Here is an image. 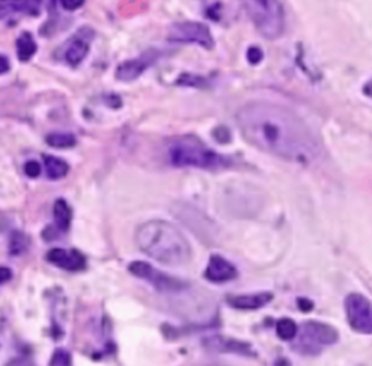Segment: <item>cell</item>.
<instances>
[{"instance_id": "obj_1", "label": "cell", "mask_w": 372, "mask_h": 366, "mask_svg": "<svg viewBox=\"0 0 372 366\" xmlns=\"http://www.w3.org/2000/svg\"><path fill=\"white\" fill-rule=\"evenodd\" d=\"M237 124L250 145L287 161L309 165L322 154L317 134L285 105L249 103L238 110Z\"/></svg>"}, {"instance_id": "obj_2", "label": "cell", "mask_w": 372, "mask_h": 366, "mask_svg": "<svg viewBox=\"0 0 372 366\" xmlns=\"http://www.w3.org/2000/svg\"><path fill=\"white\" fill-rule=\"evenodd\" d=\"M136 243L145 255L166 265L185 264L192 256L187 238L166 220H151L139 226Z\"/></svg>"}, {"instance_id": "obj_3", "label": "cell", "mask_w": 372, "mask_h": 366, "mask_svg": "<svg viewBox=\"0 0 372 366\" xmlns=\"http://www.w3.org/2000/svg\"><path fill=\"white\" fill-rule=\"evenodd\" d=\"M168 156L175 168L222 169L231 165V160L210 149L194 136L173 139L168 147Z\"/></svg>"}, {"instance_id": "obj_4", "label": "cell", "mask_w": 372, "mask_h": 366, "mask_svg": "<svg viewBox=\"0 0 372 366\" xmlns=\"http://www.w3.org/2000/svg\"><path fill=\"white\" fill-rule=\"evenodd\" d=\"M257 31L267 40H276L285 32V9L280 0H243Z\"/></svg>"}, {"instance_id": "obj_5", "label": "cell", "mask_w": 372, "mask_h": 366, "mask_svg": "<svg viewBox=\"0 0 372 366\" xmlns=\"http://www.w3.org/2000/svg\"><path fill=\"white\" fill-rule=\"evenodd\" d=\"M297 336H300V338L296 349L308 354H315L322 346L336 344L339 339V333L335 327L320 321L305 323L301 325V329H299Z\"/></svg>"}, {"instance_id": "obj_6", "label": "cell", "mask_w": 372, "mask_h": 366, "mask_svg": "<svg viewBox=\"0 0 372 366\" xmlns=\"http://www.w3.org/2000/svg\"><path fill=\"white\" fill-rule=\"evenodd\" d=\"M345 315L350 327L362 335H372V303L360 293H351L345 297Z\"/></svg>"}, {"instance_id": "obj_7", "label": "cell", "mask_w": 372, "mask_h": 366, "mask_svg": "<svg viewBox=\"0 0 372 366\" xmlns=\"http://www.w3.org/2000/svg\"><path fill=\"white\" fill-rule=\"evenodd\" d=\"M168 40L181 44H198L208 50L214 47V40L210 29L205 24L196 22H181L172 24L168 32Z\"/></svg>"}, {"instance_id": "obj_8", "label": "cell", "mask_w": 372, "mask_h": 366, "mask_svg": "<svg viewBox=\"0 0 372 366\" xmlns=\"http://www.w3.org/2000/svg\"><path fill=\"white\" fill-rule=\"evenodd\" d=\"M129 272L136 277L143 279V281L150 282L157 291L162 293H178L185 288V284L180 279L172 277L169 274H164L159 270L143 261H134L130 264Z\"/></svg>"}, {"instance_id": "obj_9", "label": "cell", "mask_w": 372, "mask_h": 366, "mask_svg": "<svg viewBox=\"0 0 372 366\" xmlns=\"http://www.w3.org/2000/svg\"><path fill=\"white\" fill-rule=\"evenodd\" d=\"M160 54L157 50H150V52H145L143 54H141L139 57H136V59H130V61H125L122 64H120V66L116 68V79L120 82H134L136 79H139V77L152 66L157 59H159Z\"/></svg>"}, {"instance_id": "obj_10", "label": "cell", "mask_w": 372, "mask_h": 366, "mask_svg": "<svg viewBox=\"0 0 372 366\" xmlns=\"http://www.w3.org/2000/svg\"><path fill=\"white\" fill-rule=\"evenodd\" d=\"M94 38V31L90 27H83L78 31L71 40L68 43L64 59L68 65H71L73 68L80 65L83 62L85 57L90 53V45Z\"/></svg>"}, {"instance_id": "obj_11", "label": "cell", "mask_w": 372, "mask_h": 366, "mask_svg": "<svg viewBox=\"0 0 372 366\" xmlns=\"http://www.w3.org/2000/svg\"><path fill=\"white\" fill-rule=\"evenodd\" d=\"M45 259L50 264L66 270V272H82L86 268V256L76 249H52L47 252Z\"/></svg>"}, {"instance_id": "obj_12", "label": "cell", "mask_w": 372, "mask_h": 366, "mask_svg": "<svg viewBox=\"0 0 372 366\" xmlns=\"http://www.w3.org/2000/svg\"><path fill=\"white\" fill-rule=\"evenodd\" d=\"M238 276L237 268L220 255H213L203 272V277L213 284H224Z\"/></svg>"}, {"instance_id": "obj_13", "label": "cell", "mask_w": 372, "mask_h": 366, "mask_svg": "<svg viewBox=\"0 0 372 366\" xmlns=\"http://www.w3.org/2000/svg\"><path fill=\"white\" fill-rule=\"evenodd\" d=\"M273 300L271 293H255V294H240L228 295L227 303L238 311H258Z\"/></svg>"}, {"instance_id": "obj_14", "label": "cell", "mask_w": 372, "mask_h": 366, "mask_svg": "<svg viewBox=\"0 0 372 366\" xmlns=\"http://www.w3.org/2000/svg\"><path fill=\"white\" fill-rule=\"evenodd\" d=\"M43 0H0V20H8L18 14L36 15Z\"/></svg>"}, {"instance_id": "obj_15", "label": "cell", "mask_w": 372, "mask_h": 366, "mask_svg": "<svg viewBox=\"0 0 372 366\" xmlns=\"http://www.w3.org/2000/svg\"><path fill=\"white\" fill-rule=\"evenodd\" d=\"M211 350H217L223 353H238V354H252L250 345L246 342H240L235 339H227L223 336H213L205 341Z\"/></svg>"}, {"instance_id": "obj_16", "label": "cell", "mask_w": 372, "mask_h": 366, "mask_svg": "<svg viewBox=\"0 0 372 366\" xmlns=\"http://www.w3.org/2000/svg\"><path fill=\"white\" fill-rule=\"evenodd\" d=\"M53 217H55V225L61 233H66V230L70 229L73 220V211L65 199H57L55 202Z\"/></svg>"}, {"instance_id": "obj_17", "label": "cell", "mask_w": 372, "mask_h": 366, "mask_svg": "<svg viewBox=\"0 0 372 366\" xmlns=\"http://www.w3.org/2000/svg\"><path fill=\"white\" fill-rule=\"evenodd\" d=\"M44 160V168L47 177L50 180H61L65 178L68 170H70V166L68 163L62 159H57L55 156H48V154H44L43 156Z\"/></svg>"}, {"instance_id": "obj_18", "label": "cell", "mask_w": 372, "mask_h": 366, "mask_svg": "<svg viewBox=\"0 0 372 366\" xmlns=\"http://www.w3.org/2000/svg\"><path fill=\"white\" fill-rule=\"evenodd\" d=\"M36 43L29 32H23L17 38V56L20 62H29L36 53Z\"/></svg>"}, {"instance_id": "obj_19", "label": "cell", "mask_w": 372, "mask_h": 366, "mask_svg": "<svg viewBox=\"0 0 372 366\" xmlns=\"http://www.w3.org/2000/svg\"><path fill=\"white\" fill-rule=\"evenodd\" d=\"M45 142L48 147L56 148V149H68L74 148L77 139L73 136L71 133H50L45 138Z\"/></svg>"}, {"instance_id": "obj_20", "label": "cell", "mask_w": 372, "mask_h": 366, "mask_svg": "<svg viewBox=\"0 0 372 366\" xmlns=\"http://www.w3.org/2000/svg\"><path fill=\"white\" fill-rule=\"evenodd\" d=\"M276 333L282 341H292L299 333V325L291 318H280L276 323Z\"/></svg>"}, {"instance_id": "obj_21", "label": "cell", "mask_w": 372, "mask_h": 366, "mask_svg": "<svg viewBox=\"0 0 372 366\" xmlns=\"http://www.w3.org/2000/svg\"><path fill=\"white\" fill-rule=\"evenodd\" d=\"M27 249L29 238L23 233H20V230H14L11 237H9V254L13 256H18L23 255Z\"/></svg>"}, {"instance_id": "obj_22", "label": "cell", "mask_w": 372, "mask_h": 366, "mask_svg": "<svg viewBox=\"0 0 372 366\" xmlns=\"http://www.w3.org/2000/svg\"><path fill=\"white\" fill-rule=\"evenodd\" d=\"M50 365H53V366H70L71 365V354L64 349H57L52 356Z\"/></svg>"}, {"instance_id": "obj_23", "label": "cell", "mask_w": 372, "mask_h": 366, "mask_svg": "<svg viewBox=\"0 0 372 366\" xmlns=\"http://www.w3.org/2000/svg\"><path fill=\"white\" fill-rule=\"evenodd\" d=\"M176 85L181 86H193V88H198V86H203L205 80L202 77L193 75V74H183L178 80H176Z\"/></svg>"}, {"instance_id": "obj_24", "label": "cell", "mask_w": 372, "mask_h": 366, "mask_svg": "<svg viewBox=\"0 0 372 366\" xmlns=\"http://www.w3.org/2000/svg\"><path fill=\"white\" fill-rule=\"evenodd\" d=\"M24 172L29 178H38L41 175V165L35 160H29L24 165Z\"/></svg>"}, {"instance_id": "obj_25", "label": "cell", "mask_w": 372, "mask_h": 366, "mask_svg": "<svg viewBox=\"0 0 372 366\" xmlns=\"http://www.w3.org/2000/svg\"><path fill=\"white\" fill-rule=\"evenodd\" d=\"M61 2L62 8L66 9V11H76L80 6H83L85 0H59Z\"/></svg>"}, {"instance_id": "obj_26", "label": "cell", "mask_w": 372, "mask_h": 366, "mask_svg": "<svg viewBox=\"0 0 372 366\" xmlns=\"http://www.w3.org/2000/svg\"><path fill=\"white\" fill-rule=\"evenodd\" d=\"M248 59L253 65L259 64L262 59V52L258 49V47H250L249 52H248Z\"/></svg>"}, {"instance_id": "obj_27", "label": "cell", "mask_w": 372, "mask_h": 366, "mask_svg": "<svg viewBox=\"0 0 372 366\" xmlns=\"http://www.w3.org/2000/svg\"><path fill=\"white\" fill-rule=\"evenodd\" d=\"M13 279V270L8 267H0V285L9 282Z\"/></svg>"}, {"instance_id": "obj_28", "label": "cell", "mask_w": 372, "mask_h": 366, "mask_svg": "<svg viewBox=\"0 0 372 366\" xmlns=\"http://www.w3.org/2000/svg\"><path fill=\"white\" fill-rule=\"evenodd\" d=\"M9 71V61L5 56L0 54V74H5Z\"/></svg>"}, {"instance_id": "obj_29", "label": "cell", "mask_w": 372, "mask_h": 366, "mask_svg": "<svg viewBox=\"0 0 372 366\" xmlns=\"http://www.w3.org/2000/svg\"><path fill=\"white\" fill-rule=\"evenodd\" d=\"M364 94L366 95V97L372 98V80H369V82L364 86Z\"/></svg>"}]
</instances>
